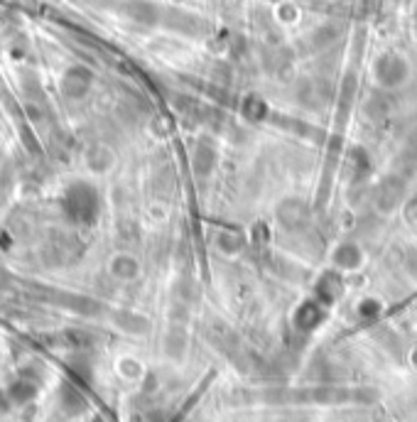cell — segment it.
Wrapping results in <instances>:
<instances>
[{
	"instance_id": "6da1fadb",
	"label": "cell",
	"mask_w": 417,
	"mask_h": 422,
	"mask_svg": "<svg viewBox=\"0 0 417 422\" xmlns=\"http://www.w3.org/2000/svg\"><path fill=\"white\" fill-rule=\"evenodd\" d=\"M287 8H290V6H282L280 8V20L282 22H295V20H297V17H300V10H287Z\"/></svg>"
}]
</instances>
